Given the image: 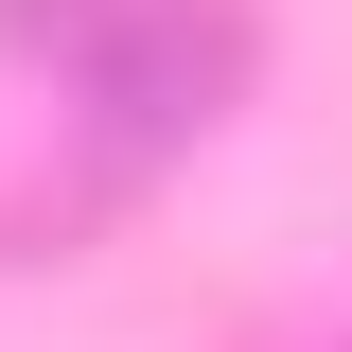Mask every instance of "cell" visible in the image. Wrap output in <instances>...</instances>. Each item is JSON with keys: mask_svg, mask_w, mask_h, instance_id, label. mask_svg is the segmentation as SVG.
<instances>
[{"mask_svg": "<svg viewBox=\"0 0 352 352\" xmlns=\"http://www.w3.org/2000/svg\"><path fill=\"white\" fill-rule=\"evenodd\" d=\"M247 71V18L229 0H141V18H88V176L71 194H124L176 141L212 124V88Z\"/></svg>", "mask_w": 352, "mask_h": 352, "instance_id": "obj_1", "label": "cell"}, {"mask_svg": "<svg viewBox=\"0 0 352 352\" xmlns=\"http://www.w3.org/2000/svg\"><path fill=\"white\" fill-rule=\"evenodd\" d=\"M0 36H88V0H0Z\"/></svg>", "mask_w": 352, "mask_h": 352, "instance_id": "obj_2", "label": "cell"}]
</instances>
